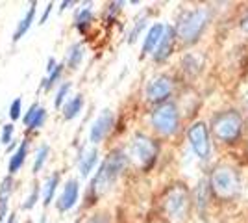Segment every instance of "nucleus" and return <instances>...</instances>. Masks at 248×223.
Here are the masks:
<instances>
[{
  "mask_svg": "<svg viewBox=\"0 0 248 223\" xmlns=\"http://www.w3.org/2000/svg\"><path fill=\"white\" fill-rule=\"evenodd\" d=\"M126 164H128V154L124 151H121V149L111 151L100 164V168L94 173L93 181H91V191L94 195H102L109 190L115 182L119 181V177L123 175Z\"/></svg>",
  "mask_w": 248,
  "mask_h": 223,
  "instance_id": "1",
  "label": "nucleus"
},
{
  "mask_svg": "<svg viewBox=\"0 0 248 223\" xmlns=\"http://www.w3.org/2000/svg\"><path fill=\"white\" fill-rule=\"evenodd\" d=\"M207 21H209V11L204 8H197L193 11H187L182 17V21L178 22L176 28V35L186 43H193L198 39V35L206 28Z\"/></svg>",
  "mask_w": 248,
  "mask_h": 223,
  "instance_id": "2",
  "label": "nucleus"
},
{
  "mask_svg": "<svg viewBox=\"0 0 248 223\" xmlns=\"http://www.w3.org/2000/svg\"><path fill=\"white\" fill-rule=\"evenodd\" d=\"M189 206H191V197L184 188H174L169 191V195L163 201L167 218L172 223H184L189 216Z\"/></svg>",
  "mask_w": 248,
  "mask_h": 223,
  "instance_id": "3",
  "label": "nucleus"
},
{
  "mask_svg": "<svg viewBox=\"0 0 248 223\" xmlns=\"http://www.w3.org/2000/svg\"><path fill=\"white\" fill-rule=\"evenodd\" d=\"M213 132L220 141L232 143L241 136L243 132V119L235 112H224L215 117L213 121Z\"/></svg>",
  "mask_w": 248,
  "mask_h": 223,
  "instance_id": "4",
  "label": "nucleus"
},
{
  "mask_svg": "<svg viewBox=\"0 0 248 223\" xmlns=\"http://www.w3.org/2000/svg\"><path fill=\"white\" fill-rule=\"evenodd\" d=\"M128 156L134 160L139 168H150L157 156V147L152 139L145 134H137L130 141Z\"/></svg>",
  "mask_w": 248,
  "mask_h": 223,
  "instance_id": "5",
  "label": "nucleus"
},
{
  "mask_svg": "<svg viewBox=\"0 0 248 223\" xmlns=\"http://www.w3.org/2000/svg\"><path fill=\"white\" fill-rule=\"evenodd\" d=\"M152 125L157 132H161L163 136H170L178 130L180 125V114L178 108L172 103H165L159 108H155L152 114Z\"/></svg>",
  "mask_w": 248,
  "mask_h": 223,
  "instance_id": "6",
  "label": "nucleus"
},
{
  "mask_svg": "<svg viewBox=\"0 0 248 223\" xmlns=\"http://www.w3.org/2000/svg\"><path fill=\"white\" fill-rule=\"evenodd\" d=\"M239 175L232 168H218L211 177V186L220 197H233L239 191Z\"/></svg>",
  "mask_w": 248,
  "mask_h": 223,
  "instance_id": "7",
  "label": "nucleus"
},
{
  "mask_svg": "<svg viewBox=\"0 0 248 223\" xmlns=\"http://www.w3.org/2000/svg\"><path fill=\"white\" fill-rule=\"evenodd\" d=\"M187 138H189V143L195 151L198 158H207L209 156V151H211V145H209V134H207V127L204 123H195L193 127L189 128L187 132Z\"/></svg>",
  "mask_w": 248,
  "mask_h": 223,
  "instance_id": "8",
  "label": "nucleus"
},
{
  "mask_svg": "<svg viewBox=\"0 0 248 223\" xmlns=\"http://www.w3.org/2000/svg\"><path fill=\"white\" fill-rule=\"evenodd\" d=\"M113 125H115V114L109 108L102 110V112L98 114V117L93 121L91 128H89V141H91L93 145L104 141V138L111 132Z\"/></svg>",
  "mask_w": 248,
  "mask_h": 223,
  "instance_id": "9",
  "label": "nucleus"
},
{
  "mask_svg": "<svg viewBox=\"0 0 248 223\" xmlns=\"http://www.w3.org/2000/svg\"><path fill=\"white\" fill-rule=\"evenodd\" d=\"M170 93H172V80L169 76H165V74L150 78V82L145 87V95L150 103H161Z\"/></svg>",
  "mask_w": 248,
  "mask_h": 223,
  "instance_id": "10",
  "label": "nucleus"
},
{
  "mask_svg": "<svg viewBox=\"0 0 248 223\" xmlns=\"http://www.w3.org/2000/svg\"><path fill=\"white\" fill-rule=\"evenodd\" d=\"M78 197H80V182L76 179H69L63 186L60 197L56 199V210L58 212H69L71 208H74V205L78 203Z\"/></svg>",
  "mask_w": 248,
  "mask_h": 223,
  "instance_id": "11",
  "label": "nucleus"
},
{
  "mask_svg": "<svg viewBox=\"0 0 248 223\" xmlns=\"http://www.w3.org/2000/svg\"><path fill=\"white\" fill-rule=\"evenodd\" d=\"M30 154V139H22L19 141V147L15 149V153L10 156V162H8V175H17L21 168L26 164V158Z\"/></svg>",
  "mask_w": 248,
  "mask_h": 223,
  "instance_id": "12",
  "label": "nucleus"
},
{
  "mask_svg": "<svg viewBox=\"0 0 248 223\" xmlns=\"http://www.w3.org/2000/svg\"><path fill=\"white\" fill-rule=\"evenodd\" d=\"M35 13H37V2H31L28 11L24 13V17L17 22V26H15V30H13V35H11V41L13 43L21 41L22 37L30 32L31 24H33V21H35Z\"/></svg>",
  "mask_w": 248,
  "mask_h": 223,
  "instance_id": "13",
  "label": "nucleus"
},
{
  "mask_svg": "<svg viewBox=\"0 0 248 223\" xmlns=\"http://www.w3.org/2000/svg\"><path fill=\"white\" fill-rule=\"evenodd\" d=\"M60 182H62V175H60L58 171H54V173L48 175V177L45 179V182L41 184V203L45 205V208L52 205L54 197H56V191H58Z\"/></svg>",
  "mask_w": 248,
  "mask_h": 223,
  "instance_id": "14",
  "label": "nucleus"
},
{
  "mask_svg": "<svg viewBox=\"0 0 248 223\" xmlns=\"http://www.w3.org/2000/svg\"><path fill=\"white\" fill-rule=\"evenodd\" d=\"M174 37H176L174 30L172 28H165L163 37L159 39V43H157V47H155L154 51L155 62H163L165 58H169V54L172 52V49H174Z\"/></svg>",
  "mask_w": 248,
  "mask_h": 223,
  "instance_id": "15",
  "label": "nucleus"
},
{
  "mask_svg": "<svg viewBox=\"0 0 248 223\" xmlns=\"http://www.w3.org/2000/svg\"><path fill=\"white\" fill-rule=\"evenodd\" d=\"M96 164H98V149L96 147L85 149L82 154H80V158H78V170H80V175H82L83 179L93 173Z\"/></svg>",
  "mask_w": 248,
  "mask_h": 223,
  "instance_id": "16",
  "label": "nucleus"
},
{
  "mask_svg": "<svg viewBox=\"0 0 248 223\" xmlns=\"http://www.w3.org/2000/svg\"><path fill=\"white\" fill-rule=\"evenodd\" d=\"M163 32H165V26L163 24H154V26L148 28V32L145 35V41H143V56L154 54L157 43L163 37Z\"/></svg>",
  "mask_w": 248,
  "mask_h": 223,
  "instance_id": "17",
  "label": "nucleus"
},
{
  "mask_svg": "<svg viewBox=\"0 0 248 223\" xmlns=\"http://www.w3.org/2000/svg\"><path fill=\"white\" fill-rule=\"evenodd\" d=\"M83 104H85L83 95H74V97H71V99H67L65 104L62 106L63 119H65V121H73L74 117L80 116V112L83 110Z\"/></svg>",
  "mask_w": 248,
  "mask_h": 223,
  "instance_id": "18",
  "label": "nucleus"
},
{
  "mask_svg": "<svg viewBox=\"0 0 248 223\" xmlns=\"http://www.w3.org/2000/svg\"><path fill=\"white\" fill-rule=\"evenodd\" d=\"M83 58H85V47H83L82 43H74L69 47V51H67V58H65V64L69 69H73L76 71L80 65H82Z\"/></svg>",
  "mask_w": 248,
  "mask_h": 223,
  "instance_id": "19",
  "label": "nucleus"
},
{
  "mask_svg": "<svg viewBox=\"0 0 248 223\" xmlns=\"http://www.w3.org/2000/svg\"><path fill=\"white\" fill-rule=\"evenodd\" d=\"M93 22V10L91 6H83L80 10L76 11V17H74V26L78 32H85L89 28V24Z\"/></svg>",
  "mask_w": 248,
  "mask_h": 223,
  "instance_id": "20",
  "label": "nucleus"
},
{
  "mask_svg": "<svg viewBox=\"0 0 248 223\" xmlns=\"http://www.w3.org/2000/svg\"><path fill=\"white\" fill-rule=\"evenodd\" d=\"M48 154H50V147H48L46 143H41V145L37 147V151H35L33 164H31V173H33V175H37V173L45 168V164H46V160H48Z\"/></svg>",
  "mask_w": 248,
  "mask_h": 223,
  "instance_id": "21",
  "label": "nucleus"
},
{
  "mask_svg": "<svg viewBox=\"0 0 248 223\" xmlns=\"http://www.w3.org/2000/svg\"><path fill=\"white\" fill-rule=\"evenodd\" d=\"M63 69H65V65L63 64H58L56 65V69L52 71V73H48L45 78L41 80V87L43 91H50L54 86H58L60 84V80H62V74H63Z\"/></svg>",
  "mask_w": 248,
  "mask_h": 223,
  "instance_id": "22",
  "label": "nucleus"
},
{
  "mask_svg": "<svg viewBox=\"0 0 248 223\" xmlns=\"http://www.w3.org/2000/svg\"><path fill=\"white\" fill-rule=\"evenodd\" d=\"M37 201H41V186H39V184H33V188H31V191L28 193V197L22 203V210H26V212H28V210H33Z\"/></svg>",
  "mask_w": 248,
  "mask_h": 223,
  "instance_id": "23",
  "label": "nucleus"
},
{
  "mask_svg": "<svg viewBox=\"0 0 248 223\" xmlns=\"http://www.w3.org/2000/svg\"><path fill=\"white\" fill-rule=\"evenodd\" d=\"M46 117H48L46 110H45L43 106H39V108H37V112L33 114V117L30 119V123L26 125V128H28V130H39L41 127H45Z\"/></svg>",
  "mask_w": 248,
  "mask_h": 223,
  "instance_id": "24",
  "label": "nucleus"
},
{
  "mask_svg": "<svg viewBox=\"0 0 248 223\" xmlns=\"http://www.w3.org/2000/svg\"><path fill=\"white\" fill-rule=\"evenodd\" d=\"M71 87H73L71 82H63V84H60L58 91H56V97H54V108H56V110H60V108L65 104V101H67V97H69Z\"/></svg>",
  "mask_w": 248,
  "mask_h": 223,
  "instance_id": "25",
  "label": "nucleus"
},
{
  "mask_svg": "<svg viewBox=\"0 0 248 223\" xmlns=\"http://www.w3.org/2000/svg\"><path fill=\"white\" fill-rule=\"evenodd\" d=\"M13 191H15V181H13L11 175H6V177L0 181V197H8V199H10Z\"/></svg>",
  "mask_w": 248,
  "mask_h": 223,
  "instance_id": "26",
  "label": "nucleus"
},
{
  "mask_svg": "<svg viewBox=\"0 0 248 223\" xmlns=\"http://www.w3.org/2000/svg\"><path fill=\"white\" fill-rule=\"evenodd\" d=\"M8 116H10L11 121H19V119L22 117V99L21 97H17V99H13V101H11Z\"/></svg>",
  "mask_w": 248,
  "mask_h": 223,
  "instance_id": "27",
  "label": "nucleus"
},
{
  "mask_svg": "<svg viewBox=\"0 0 248 223\" xmlns=\"http://www.w3.org/2000/svg\"><path fill=\"white\" fill-rule=\"evenodd\" d=\"M13 136H15V127H13V123L4 125V127H2V132H0V143L8 147L11 141H13Z\"/></svg>",
  "mask_w": 248,
  "mask_h": 223,
  "instance_id": "28",
  "label": "nucleus"
},
{
  "mask_svg": "<svg viewBox=\"0 0 248 223\" xmlns=\"http://www.w3.org/2000/svg\"><path fill=\"white\" fill-rule=\"evenodd\" d=\"M10 216V199L0 197V223H4Z\"/></svg>",
  "mask_w": 248,
  "mask_h": 223,
  "instance_id": "29",
  "label": "nucleus"
},
{
  "mask_svg": "<svg viewBox=\"0 0 248 223\" xmlns=\"http://www.w3.org/2000/svg\"><path fill=\"white\" fill-rule=\"evenodd\" d=\"M39 106H41L39 103H33V104H31V106L28 108V112H26V114H24V116L21 117V119H22V123H24V127H26V125L30 123V119H31V117H33V114L37 112V108H39Z\"/></svg>",
  "mask_w": 248,
  "mask_h": 223,
  "instance_id": "30",
  "label": "nucleus"
},
{
  "mask_svg": "<svg viewBox=\"0 0 248 223\" xmlns=\"http://www.w3.org/2000/svg\"><path fill=\"white\" fill-rule=\"evenodd\" d=\"M85 223H111V222H109L108 214H94V216H91Z\"/></svg>",
  "mask_w": 248,
  "mask_h": 223,
  "instance_id": "31",
  "label": "nucleus"
},
{
  "mask_svg": "<svg viewBox=\"0 0 248 223\" xmlns=\"http://www.w3.org/2000/svg\"><path fill=\"white\" fill-rule=\"evenodd\" d=\"M143 26H145V19H141V21H137V24H135V28L132 30V34H130V43H134L135 39H137V34L143 30Z\"/></svg>",
  "mask_w": 248,
  "mask_h": 223,
  "instance_id": "32",
  "label": "nucleus"
},
{
  "mask_svg": "<svg viewBox=\"0 0 248 223\" xmlns=\"http://www.w3.org/2000/svg\"><path fill=\"white\" fill-rule=\"evenodd\" d=\"M52 10H54V2H48V4H46V10H45V13L41 15V19H39V22H37V24H45V22L48 21Z\"/></svg>",
  "mask_w": 248,
  "mask_h": 223,
  "instance_id": "33",
  "label": "nucleus"
},
{
  "mask_svg": "<svg viewBox=\"0 0 248 223\" xmlns=\"http://www.w3.org/2000/svg\"><path fill=\"white\" fill-rule=\"evenodd\" d=\"M56 65H58V62H56V58H48V64H46V74L52 73V71L56 69Z\"/></svg>",
  "mask_w": 248,
  "mask_h": 223,
  "instance_id": "34",
  "label": "nucleus"
},
{
  "mask_svg": "<svg viewBox=\"0 0 248 223\" xmlns=\"http://www.w3.org/2000/svg\"><path fill=\"white\" fill-rule=\"evenodd\" d=\"M19 147V141H15V139H13V141H11L10 145H8V147H6V153H10V154H13V153H15V149Z\"/></svg>",
  "mask_w": 248,
  "mask_h": 223,
  "instance_id": "35",
  "label": "nucleus"
},
{
  "mask_svg": "<svg viewBox=\"0 0 248 223\" xmlns=\"http://www.w3.org/2000/svg\"><path fill=\"white\" fill-rule=\"evenodd\" d=\"M4 223H19V218H17V214H15V212L10 214V216H8V220H6Z\"/></svg>",
  "mask_w": 248,
  "mask_h": 223,
  "instance_id": "36",
  "label": "nucleus"
},
{
  "mask_svg": "<svg viewBox=\"0 0 248 223\" xmlns=\"http://www.w3.org/2000/svg\"><path fill=\"white\" fill-rule=\"evenodd\" d=\"M69 6H74V2H62V4H60V11L67 10Z\"/></svg>",
  "mask_w": 248,
  "mask_h": 223,
  "instance_id": "37",
  "label": "nucleus"
},
{
  "mask_svg": "<svg viewBox=\"0 0 248 223\" xmlns=\"http://www.w3.org/2000/svg\"><path fill=\"white\" fill-rule=\"evenodd\" d=\"M39 223H46V214H43L41 220H39Z\"/></svg>",
  "mask_w": 248,
  "mask_h": 223,
  "instance_id": "38",
  "label": "nucleus"
},
{
  "mask_svg": "<svg viewBox=\"0 0 248 223\" xmlns=\"http://www.w3.org/2000/svg\"><path fill=\"white\" fill-rule=\"evenodd\" d=\"M243 28H245V30H247V32H248V19H247V21H245V22H243Z\"/></svg>",
  "mask_w": 248,
  "mask_h": 223,
  "instance_id": "39",
  "label": "nucleus"
},
{
  "mask_svg": "<svg viewBox=\"0 0 248 223\" xmlns=\"http://www.w3.org/2000/svg\"><path fill=\"white\" fill-rule=\"evenodd\" d=\"M26 223H31V222H26Z\"/></svg>",
  "mask_w": 248,
  "mask_h": 223,
  "instance_id": "40",
  "label": "nucleus"
}]
</instances>
